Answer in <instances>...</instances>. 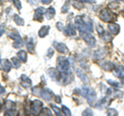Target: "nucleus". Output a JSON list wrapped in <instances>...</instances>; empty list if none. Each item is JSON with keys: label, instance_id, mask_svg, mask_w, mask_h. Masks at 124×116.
Instances as JSON below:
<instances>
[{"label": "nucleus", "instance_id": "1", "mask_svg": "<svg viewBox=\"0 0 124 116\" xmlns=\"http://www.w3.org/2000/svg\"><path fill=\"white\" fill-rule=\"evenodd\" d=\"M57 69L61 73V75H69V61L63 56L58 57Z\"/></svg>", "mask_w": 124, "mask_h": 116}, {"label": "nucleus", "instance_id": "2", "mask_svg": "<svg viewBox=\"0 0 124 116\" xmlns=\"http://www.w3.org/2000/svg\"><path fill=\"white\" fill-rule=\"evenodd\" d=\"M81 34V36H82V38L87 42V45L89 46V47H95V45H96V40L94 38V36H92L91 35V33L90 32H88V31H83V32H80Z\"/></svg>", "mask_w": 124, "mask_h": 116}, {"label": "nucleus", "instance_id": "3", "mask_svg": "<svg viewBox=\"0 0 124 116\" xmlns=\"http://www.w3.org/2000/svg\"><path fill=\"white\" fill-rule=\"evenodd\" d=\"M99 18L101 19L103 22H112L115 19L114 14H112V11L108 8H103L101 9L99 14Z\"/></svg>", "mask_w": 124, "mask_h": 116}, {"label": "nucleus", "instance_id": "4", "mask_svg": "<svg viewBox=\"0 0 124 116\" xmlns=\"http://www.w3.org/2000/svg\"><path fill=\"white\" fill-rule=\"evenodd\" d=\"M41 109H42V103L40 100L35 99L31 103V112H32V114H34V115L39 114Z\"/></svg>", "mask_w": 124, "mask_h": 116}, {"label": "nucleus", "instance_id": "5", "mask_svg": "<svg viewBox=\"0 0 124 116\" xmlns=\"http://www.w3.org/2000/svg\"><path fill=\"white\" fill-rule=\"evenodd\" d=\"M48 75L53 81H60L61 73L56 68H49L48 69Z\"/></svg>", "mask_w": 124, "mask_h": 116}, {"label": "nucleus", "instance_id": "6", "mask_svg": "<svg viewBox=\"0 0 124 116\" xmlns=\"http://www.w3.org/2000/svg\"><path fill=\"white\" fill-rule=\"evenodd\" d=\"M75 21H76V25H77V27H78V29H79L80 32L87 31L86 25H85V21H84L83 17H77Z\"/></svg>", "mask_w": 124, "mask_h": 116}, {"label": "nucleus", "instance_id": "7", "mask_svg": "<svg viewBox=\"0 0 124 116\" xmlns=\"http://www.w3.org/2000/svg\"><path fill=\"white\" fill-rule=\"evenodd\" d=\"M53 46L55 47V49L57 50L59 53H62V54H66L68 52V49L67 47L65 46L64 44H62V42H58V41H54L53 42Z\"/></svg>", "mask_w": 124, "mask_h": 116}, {"label": "nucleus", "instance_id": "8", "mask_svg": "<svg viewBox=\"0 0 124 116\" xmlns=\"http://www.w3.org/2000/svg\"><path fill=\"white\" fill-rule=\"evenodd\" d=\"M107 55V50L104 48H100L97 51H95L94 54H93V59L94 60H99L102 59V58Z\"/></svg>", "mask_w": 124, "mask_h": 116}, {"label": "nucleus", "instance_id": "9", "mask_svg": "<svg viewBox=\"0 0 124 116\" xmlns=\"http://www.w3.org/2000/svg\"><path fill=\"white\" fill-rule=\"evenodd\" d=\"M64 32H65V35L67 36H75L77 34V31H76V27L73 24H68L66 26V28L64 29Z\"/></svg>", "mask_w": 124, "mask_h": 116}, {"label": "nucleus", "instance_id": "10", "mask_svg": "<svg viewBox=\"0 0 124 116\" xmlns=\"http://www.w3.org/2000/svg\"><path fill=\"white\" fill-rule=\"evenodd\" d=\"M11 66H13V63L9 62L8 60L4 59V60H1V61H0V69H2V71H4V72H6V73H8V72L10 71Z\"/></svg>", "mask_w": 124, "mask_h": 116}, {"label": "nucleus", "instance_id": "11", "mask_svg": "<svg viewBox=\"0 0 124 116\" xmlns=\"http://www.w3.org/2000/svg\"><path fill=\"white\" fill-rule=\"evenodd\" d=\"M86 99H87V102L90 106L95 105V102H96V92H95V90L90 89V92H89V94L87 95Z\"/></svg>", "mask_w": 124, "mask_h": 116}, {"label": "nucleus", "instance_id": "12", "mask_svg": "<svg viewBox=\"0 0 124 116\" xmlns=\"http://www.w3.org/2000/svg\"><path fill=\"white\" fill-rule=\"evenodd\" d=\"M46 14V9L45 7H37V9L35 10V14H34V20L36 21H41L42 20V15Z\"/></svg>", "mask_w": 124, "mask_h": 116}, {"label": "nucleus", "instance_id": "13", "mask_svg": "<svg viewBox=\"0 0 124 116\" xmlns=\"http://www.w3.org/2000/svg\"><path fill=\"white\" fill-rule=\"evenodd\" d=\"M41 96H42V99H45L46 100V102H50V100L54 98V94L50 89H42L41 90Z\"/></svg>", "mask_w": 124, "mask_h": 116}, {"label": "nucleus", "instance_id": "14", "mask_svg": "<svg viewBox=\"0 0 124 116\" xmlns=\"http://www.w3.org/2000/svg\"><path fill=\"white\" fill-rule=\"evenodd\" d=\"M77 75H78L79 79L82 81L83 83H88V82H89V77L87 76V74H85V73L82 71V69L78 68V69H77Z\"/></svg>", "mask_w": 124, "mask_h": 116}, {"label": "nucleus", "instance_id": "15", "mask_svg": "<svg viewBox=\"0 0 124 116\" xmlns=\"http://www.w3.org/2000/svg\"><path fill=\"white\" fill-rule=\"evenodd\" d=\"M21 85L24 88H29L31 86V80L29 79V77H27L26 75L21 76Z\"/></svg>", "mask_w": 124, "mask_h": 116}, {"label": "nucleus", "instance_id": "16", "mask_svg": "<svg viewBox=\"0 0 124 116\" xmlns=\"http://www.w3.org/2000/svg\"><path fill=\"white\" fill-rule=\"evenodd\" d=\"M114 71V75L116 77H119V78H124V66H120V65H117L115 66V69Z\"/></svg>", "mask_w": 124, "mask_h": 116}, {"label": "nucleus", "instance_id": "17", "mask_svg": "<svg viewBox=\"0 0 124 116\" xmlns=\"http://www.w3.org/2000/svg\"><path fill=\"white\" fill-rule=\"evenodd\" d=\"M108 29L112 34H118L120 31V26L118 24H115V23H111L108 24Z\"/></svg>", "mask_w": 124, "mask_h": 116}, {"label": "nucleus", "instance_id": "18", "mask_svg": "<svg viewBox=\"0 0 124 116\" xmlns=\"http://www.w3.org/2000/svg\"><path fill=\"white\" fill-rule=\"evenodd\" d=\"M84 18V21H85V25H86V29L88 32H92L93 31V22L92 20H90V19H86L85 17Z\"/></svg>", "mask_w": 124, "mask_h": 116}, {"label": "nucleus", "instance_id": "19", "mask_svg": "<svg viewBox=\"0 0 124 116\" xmlns=\"http://www.w3.org/2000/svg\"><path fill=\"white\" fill-rule=\"evenodd\" d=\"M49 29H50L49 26H42L39 29V31H38V35H39V37H45L46 35H48Z\"/></svg>", "mask_w": 124, "mask_h": 116}, {"label": "nucleus", "instance_id": "20", "mask_svg": "<svg viewBox=\"0 0 124 116\" xmlns=\"http://www.w3.org/2000/svg\"><path fill=\"white\" fill-rule=\"evenodd\" d=\"M54 16H55V8H54V7H49V8L46 10V18L48 19V20H51Z\"/></svg>", "mask_w": 124, "mask_h": 116}, {"label": "nucleus", "instance_id": "21", "mask_svg": "<svg viewBox=\"0 0 124 116\" xmlns=\"http://www.w3.org/2000/svg\"><path fill=\"white\" fill-rule=\"evenodd\" d=\"M27 49H28V51L30 53H33L34 52V46H35V44H34V41H33V38H29L28 41H27Z\"/></svg>", "mask_w": 124, "mask_h": 116}, {"label": "nucleus", "instance_id": "22", "mask_svg": "<svg viewBox=\"0 0 124 116\" xmlns=\"http://www.w3.org/2000/svg\"><path fill=\"white\" fill-rule=\"evenodd\" d=\"M9 36L13 38L15 41H23V40H22V37H21V35H20V34H19V32H17V31H11V32L9 33Z\"/></svg>", "mask_w": 124, "mask_h": 116}, {"label": "nucleus", "instance_id": "23", "mask_svg": "<svg viewBox=\"0 0 124 116\" xmlns=\"http://www.w3.org/2000/svg\"><path fill=\"white\" fill-rule=\"evenodd\" d=\"M18 57H19V59H20L22 62H26L27 61V53L25 51H23V50H21V51L18 52Z\"/></svg>", "mask_w": 124, "mask_h": 116}, {"label": "nucleus", "instance_id": "24", "mask_svg": "<svg viewBox=\"0 0 124 116\" xmlns=\"http://www.w3.org/2000/svg\"><path fill=\"white\" fill-rule=\"evenodd\" d=\"M101 67L104 69V71H113L114 69V65L112 62H108V61H107V62H103L101 64Z\"/></svg>", "mask_w": 124, "mask_h": 116}, {"label": "nucleus", "instance_id": "25", "mask_svg": "<svg viewBox=\"0 0 124 116\" xmlns=\"http://www.w3.org/2000/svg\"><path fill=\"white\" fill-rule=\"evenodd\" d=\"M14 21H15V23L17 25H19V26H23L24 25V20L19 16V15H14Z\"/></svg>", "mask_w": 124, "mask_h": 116}, {"label": "nucleus", "instance_id": "26", "mask_svg": "<svg viewBox=\"0 0 124 116\" xmlns=\"http://www.w3.org/2000/svg\"><path fill=\"white\" fill-rule=\"evenodd\" d=\"M70 4H71L73 7L78 8V9H80V8H82V7H83V2H81L80 0H71V1H70Z\"/></svg>", "mask_w": 124, "mask_h": 116}, {"label": "nucleus", "instance_id": "27", "mask_svg": "<svg viewBox=\"0 0 124 116\" xmlns=\"http://www.w3.org/2000/svg\"><path fill=\"white\" fill-rule=\"evenodd\" d=\"M11 63H13V65L16 68H18V67H20V65H21V60L19 59V57H13Z\"/></svg>", "mask_w": 124, "mask_h": 116}, {"label": "nucleus", "instance_id": "28", "mask_svg": "<svg viewBox=\"0 0 124 116\" xmlns=\"http://www.w3.org/2000/svg\"><path fill=\"white\" fill-rule=\"evenodd\" d=\"M15 106H16V104L13 102V100H10V99H6L5 100V108H6V110L14 109Z\"/></svg>", "mask_w": 124, "mask_h": 116}, {"label": "nucleus", "instance_id": "29", "mask_svg": "<svg viewBox=\"0 0 124 116\" xmlns=\"http://www.w3.org/2000/svg\"><path fill=\"white\" fill-rule=\"evenodd\" d=\"M101 37H102V40H103V41H110L112 40V33H110V32H106V31H104V33L101 35Z\"/></svg>", "mask_w": 124, "mask_h": 116}, {"label": "nucleus", "instance_id": "30", "mask_svg": "<svg viewBox=\"0 0 124 116\" xmlns=\"http://www.w3.org/2000/svg\"><path fill=\"white\" fill-rule=\"evenodd\" d=\"M39 114L40 115H49V116H51L52 115V112H51V110L49 109V108H42V109L40 110V112H39Z\"/></svg>", "mask_w": 124, "mask_h": 116}, {"label": "nucleus", "instance_id": "31", "mask_svg": "<svg viewBox=\"0 0 124 116\" xmlns=\"http://www.w3.org/2000/svg\"><path fill=\"white\" fill-rule=\"evenodd\" d=\"M107 105V98H102L101 99L99 100V102L97 103V108H99V109H101V108L103 107V106H106Z\"/></svg>", "mask_w": 124, "mask_h": 116}, {"label": "nucleus", "instance_id": "32", "mask_svg": "<svg viewBox=\"0 0 124 116\" xmlns=\"http://www.w3.org/2000/svg\"><path fill=\"white\" fill-rule=\"evenodd\" d=\"M61 110H62V112H63V114H64V115H66V116L71 115L70 110H69L66 106H62V107H61Z\"/></svg>", "mask_w": 124, "mask_h": 116}, {"label": "nucleus", "instance_id": "33", "mask_svg": "<svg viewBox=\"0 0 124 116\" xmlns=\"http://www.w3.org/2000/svg\"><path fill=\"white\" fill-rule=\"evenodd\" d=\"M32 93L34 95H41V90H40V88L38 87V86H35V87H33V89H32Z\"/></svg>", "mask_w": 124, "mask_h": 116}, {"label": "nucleus", "instance_id": "34", "mask_svg": "<svg viewBox=\"0 0 124 116\" xmlns=\"http://www.w3.org/2000/svg\"><path fill=\"white\" fill-rule=\"evenodd\" d=\"M13 46H14V48H16V49H20V48H22L23 46H24V41H15Z\"/></svg>", "mask_w": 124, "mask_h": 116}, {"label": "nucleus", "instance_id": "35", "mask_svg": "<svg viewBox=\"0 0 124 116\" xmlns=\"http://www.w3.org/2000/svg\"><path fill=\"white\" fill-rule=\"evenodd\" d=\"M89 92H90V88L87 87V86L83 87V89H82V95L84 96V98H87V95L89 94Z\"/></svg>", "mask_w": 124, "mask_h": 116}, {"label": "nucleus", "instance_id": "36", "mask_svg": "<svg viewBox=\"0 0 124 116\" xmlns=\"http://www.w3.org/2000/svg\"><path fill=\"white\" fill-rule=\"evenodd\" d=\"M96 30H97V32H98V34L100 36L102 35V34L104 33V29H103V27L100 25V24H97L96 25Z\"/></svg>", "mask_w": 124, "mask_h": 116}, {"label": "nucleus", "instance_id": "37", "mask_svg": "<svg viewBox=\"0 0 124 116\" xmlns=\"http://www.w3.org/2000/svg\"><path fill=\"white\" fill-rule=\"evenodd\" d=\"M17 113H18V112H17V110H16L15 109V108H14V109H8V110H6L5 111V115H17Z\"/></svg>", "mask_w": 124, "mask_h": 116}, {"label": "nucleus", "instance_id": "38", "mask_svg": "<svg viewBox=\"0 0 124 116\" xmlns=\"http://www.w3.org/2000/svg\"><path fill=\"white\" fill-rule=\"evenodd\" d=\"M108 83L113 87H119L120 86V84L118 82H116V81H114V80H108Z\"/></svg>", "mask_w": 124, "mask_h": 116}, {"label": "nucleus", "instance_id": "39", "mask_svg": "<svg viewBox=\"0 0 124 116\" xmlns=\"http://www.w3.org/2000/svg\"><path fill=\"white\" fill-rule=\"evenodd\" d=\"M68 9H69V3H67V2H66L63 6H62L61 11H62L63 14H65V13H67V11H68Z\"/></svg>", "mask_w": 124, "mask_h": 116}, {"label": "nucleus", "instance_id": "40", "mask_svg": "<svg viewBox=\"0 0 124 116\" xmlns=\"http://www.w3.org/2000/svg\"><path fill=\"white\" fill-rule=\"evenodd\" d=\"M51 107H52V110L56 113V115H62V112H61L59 109H58V108H57L55 105H51Z\"/></svg>", "mask_w": 124, "mask_h": 116}, {"label": "nucleus", "instance_id": "41", "mask_svg": "<svg viewBox=\"0 0 124 116\" xmlns=\"http://www.w3.org/2000/svg\"><path fill=\"white\" fill-rule=\"evenodd\" d=\"M14 4H15V6L17 7L18 9H21L22 8V4H21L20 0H14Z\"/></svg>", "mask_w": 124, "mask_h": 116}, {"label": "nucleus", "instance_id": "42", "mask_svg": "<svg viewBox=\"0 0 124 116\" xmlns=\"http://www.w3.org/2000/svg\"><path fill=\"white\" fill-rule=\"evenodd\" d=\"M107 113H108V115H114V116L115 115H118V112L116 111L115 109H108Z\"/></svg>", "mask_w": 124, "mask_h": 116}, {"label": "nucleus", "instance_id": "43", "mask_svg": "<svg viewBox=\"0 0 124 116\" xmlns=\"http://www.w3.org/2000/svg\"><path fill=\"white\" fill-rule=\"evenodd\" d=\"M57 28H58V30H60V31H62V30L65 29L63 23H61V22H58V23H57Z\"/></svg>", "mask_w": 124, "mask_h": 116}, {"label": "nucleus", "instance_id": "44", "mask_svg": "<svg viewBox=\"0 0 124 116\" xmlns=\"http://www.w3.org/2000/svg\"><path fill=\"white\" fill-rule=\"evenodd\" d=\"M83 115H89V116H92L93 115V112H92V110H90V109H86L84 112H83Z\"/></svg>", "mask_w": 124, "mask_h": 116}, {"label": "nucleus", "instance_id": "45", "mask_svg": "<svg viewBox=\"0 0 124 116\" xmlns=\"http://www.w3.org/2000/svg\"><path fill=\"white\" fill-rule=\"evenodd\" d=\"M4 31H5V25L4 24H1V25H0V36H1L2 34L4 33Z\"/></svg>", "mask_w": 124, "mask_h": 116}, {"label": "nucleus", "instance_id": "46", "mask_svg": "<svg viewBox=\"0 0 124 116\" xmlns=\"http://www.w3.org/2000/svg\"><path fill=\"white\" fill-rule=\"evenodd\" d=\"M53 55H54V49L50 48V49L48 50V57H49V58H51Z\"/></svg>", "mask_w": 124, "mask_h": 116}, {"label": "nucleus", "instance_id": "47", "mask_svg": "<svg viewBox=\"0 0 124 116\" xmlns=\"http://www.w3.org/2000/svg\"><path fill=\"white\" fill-rule=\"evenodd\" d=\"M108 7H110V8H117L118 7V3H110V4H108Z\"/></svg>", "mask_w": 124, "mask_h": 116}, {"label": "nucleus", "instance_id": "48", "mask_svg": "<svg viewBox=\"0 0 124 116\" xmlns=\"http://www.w3.org/2000/svg\"><path fill=\"white\" fill-rule=\"evenodd\" d=\"M81 2H87V3H94L95 2V0H80Z\"/></svg>", "mask_w": 124, "mask_h": 116}, {"label": "nucleus", "instance_id": "49", "mask_svg": "<svg viewBox=\"0 0 124 116\" xmlns=\"http://www.w3.org/2000/svg\"><path fill=\"white\" fill-rule=\"evenodd\" d=\"M41 3H44V4H50V3L52 2V0H40Z\"/></svg>", "mask_w": 124, "mask_h": 116}, {"label": "nucleus", "instance_id": "50", "mask_svg": "<svg viewBox=\"0 0 124 116\" xmlns=\"http://www.w3.org/2000/svg\"><path fill=\"white\" fill-rule=\"evenodd\" d=\"M75 93L76 94H78V93H82V90H81V89H79V88H76V89H75Z\"/></svg>", "mask_w": 124, "mask_h": 116}, {"label": "nucleus", "instance_id": "51", "mask_svg": "<svg viewBox=\"0 0 124 116\" xmlns=\"http://www.w3.org/2000/svg\"><path fill=\"white\" fill-rule=\"evenodd\" d=\"M55 100H56V102H57V103H61L60 96H59V95H56V96H55Z\"/></svg>", "mask_w": 124, "mask_h": 116}, {"label": "nucleus", "instance_id": "52", "mask_svg": "<svg viewBox=\"0 0 124 116\" xmlns=\"http://www.w3.org/2000/svg\"><path fill=\"white\" fill-rule=\"evenodd\" d=\"M3 92H4V88H3L2 86H0V94L3 93Z\"/></svg>", "mask_w": 124, "mask_h": 116}, {"label": "nucleus", "instance_id": "53", "mask_svg": "<svg viewBox=\"0 0 124 116\" xmlns=\"http://www.w3.org/2000/svg\"><path fill=\"white\" fill-rule=\"evenodd\" d=\"M122 84L124 85V78H122Z\"/></svg>", "mask_w": 124, "mask_h": 116}, {"label": "nucleus", "instance_id": "54", "mask_svg": "<svg viewBox=\"0 0 124 116\" xmlns=\"http://www.w3.org/2000/svg\"><path fill=\"white\" fill-rule=\"evenodd\" d=\"M116 1H124V0H116Z\"/></svg>", "mask_w": 124, "mask_h": 116}, {"label": "nucleus", "instance_id": "55", "mask_svg": "<svg viewBox=\"0 0 124 116\" xmlns=\"http://www.w3.org/2000/svg\"><path fill=\"white\" fill-rule=\"evenodd\" d=\"M0 110H1V104H0Z\"/></svg>", "mask_w": 124, "mask_h": 116}, {"label": "nucleus", "instance_id": "56", "mask_svg": "<svg viewBox=\"0 0 124 116\" xmlns=\"http://www.w3.org/2000/svg\"><path fill=\"white\" fill-rule=\"evenodd\" d=\"M9 1H13V0H9Z\"/></svg>", "mask_w": 124, "mask_h": 116}, {"label": "nucleus", "instance_id": "57", "mask_svg": "<svg viewBox=\"0 0 124 116\" xmlns=\"http://www.w3.org/2000/svg\"><path fill=\"white\" fill-rule=\"evenodd\" d=\"M0 1H3V0H0Z\"/></svg>", "mask_w": 124, "mask_h": 116}, {"label": "nucleus", "instance_id": "58", "mask_svg": "<svg viewBox=\"0 0 124 116\" xmlns=\"http://www.w3.org/2000/svg\"><path fill=\"white\" fill-rule=\"evenodd\" d=\"M0 61H1V58H0Z\"/></svg>", "mask_w": 124, "mask_h": 116}]
</instances>
